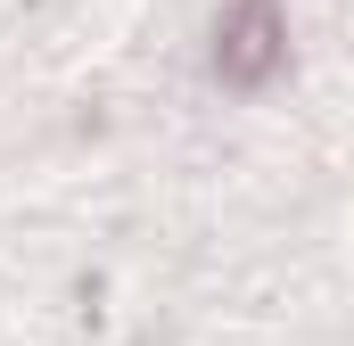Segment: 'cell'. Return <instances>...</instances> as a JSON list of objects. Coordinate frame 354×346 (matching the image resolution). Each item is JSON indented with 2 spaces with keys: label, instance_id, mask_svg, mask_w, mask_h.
I'll return each mask as SVG.
<instances>
[{
  "label": "cell",
  "instance_id": "1",
  "mask_svg": "<svg viewBox=\"0 0 354 346\" xmlns=\"http://www.w3.org/2000/svg\"><path fill=\"white\" fill-rule=\"evenodd\" d=\"M280 42H288L280 0H239V8L223 17V50H214V66H223L231 83H264L272 66H280Z\"/></svg>",
  "mask_w": 354,
  "mask_h": 346
}]
</instances>
